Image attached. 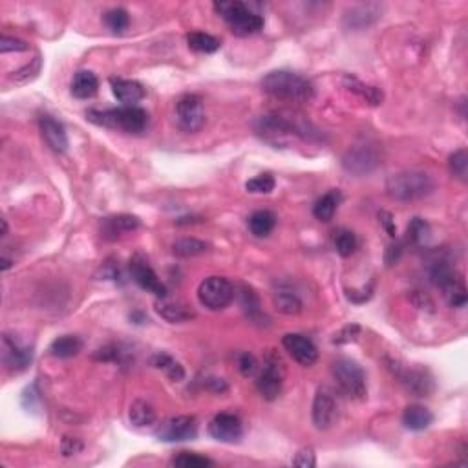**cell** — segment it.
<instances>
[{
  "instance_id": "4fadbf2b",
  "label": "cell",
  "mask_w": 468,
  "mask_h": 468,
  "mask_svg": "<svg viewBox=\"0 0 468 468\" xmlns=\"http://www.w3.org/2000/svg\"><path fill=\"white\" fill-rule=\"evenodd\" d=\"M282 344H284L285 351L293 357V361H297L300 366H313L319 358V351H317V346L313 344L311 339L300 335V333H287L282 339Z\"/></svg>"
},
{
  "instance_id": "f1b7e54d",
  "label": "cell",
  "mask_w": 468,
  "mask_h": 468,
  "mask_svg": "<svg viewBox=\"0 0 468 468\" xmlns=\"http://www.w3.org/2000/svg\"><path fill=\"white\" fill-rule=\"evenodd\" d=\"M128 418L130 422L137 428H145V426H152L158 419L156 415V410L150 403L147 400H134L132 406H130V412H128Z\"/></svg>"
},
{
  "instance_id": "52a82bcc",
  "label": "cell",
  "mask_w": 468,
  "mask_h": 468,
  "mask_svg": "<svg viewBox=\"0 0 468 468\" xmlns=\"http://www.w3.org/2000/svg\"><path fill=\"white\" fill-rule=\"evenodd\" d=\"M234 285L223 277L205 278L198 287V300L203 307L211 311L225 309L234 300Z\"/></svg>"
},
{
  "instance_id": "e575fe53",
  "label": "cell",
  "mask_w": 468,
  "mask_h": 468,
  "mask_svg": "<svg viewBox=\"0 0 468 468\" xmlns=\"http://www.w3.org/2000/svg\"><path fill=\"white\" fill-rule=\"evenodd\" d=\"M272 302H275V307L280 313H284V315H298L302 311V300L293 291H278L272 297Z\"/></svg>"
},
{
  "instance_id": "603a6c76",
  "label": "cell",
  "mask_w": 468,
  "mask_h": 468,
  "mask_svg": "<svg viewBox=\"0 0 468 468\" xmlns=\"http://www.w3.org/2000/svg\"><path fill=\"white\" fill-rule=\"evenodd\" d=\"M428 275H430L432 284H434L435 287H439L441 291L448 289L452 284H456V282L461 278L456 272V269L452 267L447 260H441V258L432 262Z\"/></svg>"
},
{
  "instance_id": "ac0fdd59",
  "label": "cell",
  "mask_w": 468,
  "mask_h": 468,
  "mask_svg": "<svg viewBox=\"0 0 468 468\" xmlns=\"http://www.w3.org/2000/svg\"><path fill=\"white\" fill-rule=\"evenodd\" d=\"M342 165H344V169L348 172L362 176L371 172L375 166L379 165V156H377V152H375L371 147L358 145L346 154Z\"/></svg>"
},
{
  "instance_id": "f546056e",
  "label": "cell",
  "mask_w": 468,
  "mask_h": 468,
  "mask_svg": "<svg viewBox=\"0 0 468 468\" xmlns=\"http://www.w3.org/2000/svg\"><path fill=\"white\" fill-rule=\"evenodd\" d=\"M275 225H277V218H275L271 211H256L249 218V229L258 238L269 236L272 229H275Z\"/></svg>"
},
{
  "instance_id": "5b68a950",
  "label": "cell",
  "mask_w": 468,
  "mask_h": 468,
  "mask_svg": "<svg viewBox=\"0 0 468 468\" xmlns=\"http://www.w3.org/2000/svg\"><path fill=\"white\" fill-rule=\"evenodd\" d=\"M214 9L222 15V18H225L230 31L238 37H249V35L258 33L264 28V17L260 13L252 11L245 2H238V0L216 2Z\"/></svg>"
},
{
  "instance_id": "8992f818",
  "label": "cell",
  "mask_w": 468,
  "mask_h": 468,
  "mask_svg": "<svg viewBox=\"0 0 468 468\" xmlns=\"http://www.w3.org/2000/svg\"><path fill=\"white\" fill-rule=\"evenodd\" d=\"M331 373L344 395L357 400L366 399V373H364L358 362H355L353 358L339 357L336 361H333Z\"/></svg>"
},
{
  "instance_id": "30bf717a",
  "label": "cell",
  "mask_w": 468,
  "mask_h": 468,
  "mask_svg": "<svg viewBox=\"0 0 468 468\" xmlns=\"http://www.w3.org/2000/svg\"><path fill=\"white\" fill-rule=\"evenodd\" d=\"M393 373L400 379V383L408 388V392H412L413 395L418 397H426L428 393L434 390V383H432L430 373L422 368H410V366H400L399 362L393 361L392 366Z\"/></svg>"
},
{
  "instance_id": "ba28073f",
  "label": "cell",
  "mask_w": 468,
  "mask_h": 468,
  "mask_svg": "<svg viewBox=\"0 0 468 468\" xmlns=\"http://www.w3.org/2000/svg\"><path fill=\"white\" fill-rule=\"evenodd\" d=\"M176 121L178 127L187 134L200 132L205 124L203 101L198 95H184L176 105Z\"/></svg>"
},
{
  "instance_id": "db71d44e",
  "label": "cell",
  "mask_w": 468,
  "mask_h": 468,
  "mask_svg": "<svg viewBox=\"0 0 468 468\" xmlns=\"http://www.w3.org/2000/svg\"><path fill=\"white\" fill-rule=\"evenodd\" d=\"M8 234V223H6V220H2V236H6Z\"/></svg>"
},
{
  "instance_id": "5bb4252c",
  "label": "cell",
  "mask_w": 468,
  "mask_h": 468,
  "mask_svg": "<svg viewBox=\"0 0 468 468\" xmlns=\"http://www.w3.org/2000/svg\"><path fill=\"white\" fill-rule=\"evenodd\" d=\"M209 435L220 443H238L243 435V426L234 413H218L209 422Z\"/></svg>"
},
{
  "instance_id": "d590c367",
  "label": "cell",
  "mask_w": 468,
  "mask_h": 468,
  "mask_svg": "<svg viewBox=\"0 0 468 468\" xmlns=\"http://www.w3.org/2000/svg\"><path fill=\"white\" fill-rule=\"evenodd\" d=\"M430 240V225L421 220V218H413L410 222L408 229H406V242L412 245H426Z\"/></svg>"
},
{
  "instance_id": "f35d334b",
  "label": "cell",
  "mask_w": 468,
  "mask_h": 468,
  "mask_svg": "<svg viewBox=\"0 0 468 468\" xmlns=\"http://www.w3.org/2000/svg\"><path fill=\"white\" fill-rule=\"evenodd\" d=\"M105 22H107V26L114 33H123L128 28V24H130V17H128L127 9L114 8L105 13Z\"/></svg>"
},
{
  "instance_id": "8fae6325",
  "label": "cell",
  "mask_w": 468,
  "mask_h": 468,
  "mask_svg": "<svg viewBox=\"0 0 468 468\" xmlns=\"http://www.w3.org/2000/svg\"><path fill=\"white\" fill-rule=\"evenodd\" d=\"M159 441L174 443V441H191L198 435V419L194 415H178L165 422L156 434Z\"/></svg>"
},
{
  "instance_id": "484cf974",
  "label": "cell",
  "mask_w": 468,
  "mask_h": 468,
  "mask_svg": "<svg viewBox=\"0 0 468 468\" xmlns=\"http://www.w3.org/2000/svg\"><path fill=\"white\" fill-rule=\"evenodd\" d=\"M344 88L349 90V92H353L355 95H358V97L364 99L366 102L373 105V107L381 105V102H383V99H384L383 90H379L377 86L364 85V83L358 81L357 77L346 75L344 77Z\"/></svg>"
},
{
  "instance_id": "cb8c5ba5",
  "label": "cell",
  "mask_w": 468,
  "mask_h": 468,
  "mask_svg": "<svg viewBox=\"0 0 468 468\" xmlns=\"http://www.w3.org/2000/svg\"><path fill=\"white\" fill-rule=\"evenodd\" d=\"M434 422V413L421 405H410L403 412V425L413 432L426 430Z\"/></svg>"
},
{
  "instance_id": "44dd1931",
  "label": "cell",
  "mask_w": 468,
  "mask_h": 468,
  "mask_svg": "<svg viewBox=\"0 0 468 468\" xmlns=\"http://www.w3.org/2000/svg\"><path fill=\"white\" fill-rule=\"evenodd\" d=\"M112 94L119 102H123V107H136V102L145 97L147 92L143 85L137 81H130V79H110Z\"/></svg>"
},
{
  "instance_id": "d6986e66",
  "label": "cell",
  "mask_w": 468,
  "mask_h": 468,
  "mask_svg": "<svg viewBox=\"0 0 468 468\" xmlns=\"http://www.w3.org/2000/svg\"><path fill=\"white\" fill-rule=\"evenodd\" d=\"M156 311H158V315L161 317V319H165L166 322L171 324H181L196 319V313H194V309H192L191 306H187V304L181 302V300H172V298L169 297L158 298Z\"/></svg>"
},
{
  "instance_id": "ab89813d",
  "label": "cell",
  "mask_w": 468,
  "mask_h": 468,
  "mask_svg": "<svg viewBox=\"0 0 468 468\" xmlns=\"http://www.w3.org/2000/svg\"><path fill=\"white\" fill-rule=\"evenodd\" d=\"M174 467L181 468H205V467H213V461L209 457H203L200 454H194V452H181L179 456H176L172 459Z\"/></svg>"
},
{
  "instance_id": "f5cc1de1",
  "label": "cell",
  "mask_w": 468,
  "mask_h": 468,
  "mask_svg": "<svg viewBox=\"0 0 468 468\" xmlns=\"http://www.w3.org/2000/svg\"><path fill=\"white\" fill-rule=\"evenodd\" d=\"M11 267V262L8 258H2V271H8Z\"/></svg>"
},
{
  "instance_id": "7402d4cb",
  "label": "cell",
  "mask_w": 468,
  "mask_h": 468,
  "mask_svg": "<svg viewBox=\"0 0 468 468\" xmlns=\"http://www.w3.org/2000/svg\"><path fill=\"white\" fill-rule=\"evenodd\" d=\"M141 222L139 218L130 216V214H119V216L107 218L102 223V236L108 240L119 238L121 234L132 233V230L139 229Z\"/></svg>"
},
{
  "instance_id": "f907efd6",
  "label": "cell",
  "mask_w": 468,
  "mask_h": 468,
  "mask_svg": "<svg viewBox=\"0 0 468 468\" xmlns=\"http://www.w3.org/2000/svg\"><path fill=\"white\" fill-rule=\"evenodd\" d=\"M400 255H403V245H400V243H392V245L386 249V256H384V260H386L388 265H393L399 262Z\"/></svg>"
},
{
  "instance_id": "f6af8a7d",
  "label": "cell",
  "mask_w": 468,
  "mask_h": 468,
  "mask_svg": "<svg viewBox=\"0 0 468 468\" xmlns=\"http://www.w3.org/2000/svg\"><path fill=\"white\" fill-rule=\"evenodd\" d=\"M238 368L243 377H252L258 371V361L255 358V355L242 353L238 358Z\"/></svg>"
},
{
  "instance_id": "9c48e42d",
  "label": "cell",
  "mask_w": 468,
  "mask_h": 468,
  "mask_svg": "<svg viewBox=\"0 0 468 468\" xmlns=\"http://www.w3.org/2000/svg\"><path fill=\"white\" fill-rule=\"evenodd\" d=\"M311 418L317 430H329L339 418V403L328 386H320L315 393Z\"/></svg>"
},
{
  "instance_id": "bcb514c9",
  "label": "cell",
  "mask_w": 468,
  "mask_h": 468,
  "mask_svg": "<svg viewBox=\"0 0 468 468\" xmlns=\"http://www.w3.org/2000/svg\"><path fill=\"white\" fill-rule=\"evenodd\" d=\"M293 464L294 467H302V468H313L317 464L315 454H313L311 448H304V450H300L297 456H294Z\"/></svg>"
},
{
  "instance_id": "816d5d0a",
  "label": "cell",
  "mask_w": 468,
  "mask_h": 468,
  "mask_svg": "<svg viewBox=\"0 0 468 468\" xmlns=\"http://www.w3.org/2000/svg\"><path fill=\"white\" fill-rule=\"evenodd\" d=\"M379 218H381V222H383V225L386 227L388 233H390V236H395V227H393V222H392V214L381 213Z\"/></svg>"
},
{
  "instance_id": "8d00e7d4",
  "label": "cell",
  "mask_w": 468,
  "mask_h": 468,
  "mask_svg": "<svg viewBox=\"0 0 468 468\" xmlns=\"http://www.w3.org/2000/svg\"><path fill=\"white\" fill-rule=\"evenodd\" d=\"M358 247V240L355 236L353 230L348 229H341L339 233L335 234V249L336 252L344 258H349L351 255H355Z\"/></svg>"
},
{
  "instance_id": "7dc6e473",
  "label": "cell",
  "mask_w": 468,
  "mask_h": 468,
  "mask_svg": "<svg viewBox=\"0 0 468 468\" xmlns=\"http://www.w3.org/2000/svg\"><path fill=\"white\" fill-rule=\"evenodd\" d=\"M38 70H41V59H35L33 60V64H28V66H26L24 70H21V72H17L15 73V75H13V81H18V83H28V81H31V77L28 75V72L31 73V75H37L38 73Z\"/></svg>"
},
{
  "instance_id": "7c38bea8",
  "label": "cell",
  "mask_w": 468,
  "mask_h": 468,
  "mask_svg": "<svg viewBox=\"0 0 468 468\" xmlns=\"http://www.w3.org/2000/svg\"><path fill=\"white\" fill-rule=\"evenodd\" d=\"M31 361H33L31 348L22 346L9 335L2 336V362H4L6 370L11 373H21L30 366Z\"/></svg>"
},
{
  "instance_id": "74e56055",
  "label": "cell",
  "mask_w": 468,
  "mask_h": 468,
  "mask_svg": "<svg viewBox=\"0 0 468 468\" xmlns=\"http://www.w3.org/2000/svg\"><path fill=\"white\" fill-rule=\"evenodd\" d=\"M448 169L454 178H457L461 184H467L468 179V152L464 149L456 150L448 159Z\"/></svg>"
},
{
  "instance_id": "7bdbcfd3",
  "label": "cell",
  "mask_w": 468,
  "mask_h": 468,
  "mask_svg": "<svg viewBox=\"0 0 468 468\" xmlns=\"http://www.w3.org/2000/svg\"><path fill=\"white\" fill-rule=\"evenodd\" d=\"M30 50V44L26 43V41H21V38L15 37H4L0 38V51L2 53H9V51H28Z\"/></svg>"
},
{
  "instance_id": "4316f807",
  "label": "cell",
  "mask_w": 468,
  "mask_h": 468,
  "mask_svg": "<svg viewBox=\"0 0 468 468\" xmlns=\"http://www.w3.org/2000/svg\"><path fill=\"white\" fill-rule=\"evenodd\" d=\"M99 90L97 77L92 72H77L72 83V94L77 99H92Z\"/></svg>"
},
{
  "instance_id": "ffe728a7",
  "label": "cell",
  "mask_w": 468,
  "mask_h": 468,
  "mask_svg": "<svg viewBox=\"0 0 468 468\" xmlns=\"http://www.w3.org/2000/svg\"><path fill=\"white\" fill-rule=\"evenodd\" d=\"M381 11L383 8L379 4L355 6L344 15V26L349 30H364L381 17Z\"/></svg>"
},
{
  "instance_id": "1f68e13d",
  "label": "cell",
  "mask_w": 468,
  "mask_h": 468,
  "mask_svg": "<svg viewBox=\"0 0 468 468\" xmlns=\"http://www.w3.org/2000/svg\"><path fill=\"white\" fill-rule=\"evenodd\" d=\"M209 243L198 238H179L172 243V252L179 258H192L209 251Z\"/></svg>"
},
{
  "instance_id": "b9f144b4",
  "label": "cell",
  "mask_w": 468,
  "mask_h": 468,
  "mask_svg": "<svg viewBox=\"0 0 468 468\" xmlns=\"http://www.w3.org/2000/svg\"><path fill=\"white\" fill-rule=\"evenodd\" d=\"M245 188L252 194H269L275 188V178L271 174H260L256 178L249 179Z\"/></svg>"
},
{
  "instance_id": "836d02e7",
  "label": "cell",
  "mask_w": 468,
  "mask_h": 468,
  "mask_svg": "<svg viewBox=\"0 0 468 468\" xmlns=\"http://www.w3.org/2000/svg\"><path fill=\"white\" fill-rule=\"evenodd\" d=\"M187 44L191 50L200 51V53H214L220 50L222 43L220 38L213 37L209 33H201V31H192L187 35Z\"/></svg>"
},
{
  "instance_id": "c3c4849f",
  "label": "cell",
  "mask_w": 468,
  "mask_h": 468,
  "mask_svg": "<svg viewBox=\"0 0 468 468\" xmlns=\"http://www.w3.org/2000/svg\"><path fill=\"white\" fill-rule=\"evenodd\" d=\"M358 331H361V328L358 326H346L344 329H342L339 335H335V344H344V342H349V341H355L358 335Z\"/></svg>"
},
{
  "instance_id": "9a60e30c",
  "label": "cell",
  "mask_w": 468,
  "mask_h": 468,
  "mask_svg": "<svg viewBox=\"0 0 468 468\" xmlns=\"http://www.w3.org/2000/svg\"><path fill=\"white\" fill-rule=\"evenodd\" d=\"M130 275H132V280L139 285L141 289L149 291V293L156 294L158 298L166 297V287L161 280L158 278V275L154 272V269L147 264L145 260L141 256H134L130 260Z\"/></svg>"
},
{
  "instance_id": "d6a6232c",
  "label": "cell",
  "mask_w": 468,
  "mask_h": 468,
  "mask_svg": "<svg viewBox=\"0 0 468 468\" xmlns=\"http://www.w3.org/2000/svg\"><path fill=\"white\" fill-rule=\"evenodd\" d=\"M240 302H242L247 319H251L252 322H262V319H265V315L262 313V306H260V298L256 297L251 287L243 285L240 291Z\"/></svg>"
},
{
  "instance_id": "2e32d148",
  "label": "cell",
  "mask_w": 468,
  "mask_h": 468,
  "mask_svg": "<svg viewBox=\"0 0 468 468\" xmlns=\"http://www.w3.org/2000/svg\"><path fill=\"white\" fill-rule=\"evenodd\" d=\"M282 386H284V368L278 361H267L264 364V370L256 381L260 395L265 400H275L280 397Z\"/></svg>"
},
{
  "instance_id": "277c9868",
  "label": "cell",
  "mask_w": 468,
  "mask_h": 468,
  "mask_svg": "<svg viewBox=\"0 0 468 468\" xmlns=\"http://www.w3.org/2000/svg\"><path fill=\"white\" fill-rule=\"evenodd\" d=\"M88 121L99 127L121 130L127 134L143 132L149 124V115L143 108L137 107H121L108 108V110H90L86 114Z\"/></svg>"
},
{
  "instance_id": "83f0119b",
  "label": "cell",
  "mask_w": 468,
  "mask_h": 468,
  "mask_svg": "<svg viewBox=\"0 0 468 468\" xmlns=\"http://www.w3.org/2000/svg\"><path fill=\"white\" fill-rule=\"evenodd\" d=\"M81 349H83V341L79 336L64 335L51 342L48 351H50L51 357L55 358H70V357H75Z\"/></svg>"
},
{
  "instance_id": "7a4b0ae2",
  "label": "cell",
  "mask_w": 468,
  "mask_h": 468,
  "mask_svg": "<svg viewBox=\"0 0 468 468\" xmlns=\"http://www.w3.org/2000/svg\"><path fill=\"white\" fill-rule=\"evenodd\" d=\"M262 90L275 99L289 102H307L315 95V88L306 77L287 70H277L262 79Z\"/></svg>"
},
{
  "instance_id": "60d3db41",
  "label": "cell",
  "mask_w": 468,
  "mask_h": 468,
  "mask_svg": "<svg viewBox=\"0 0 468 468\" xmlns=\"http://www.w3.org/2000/svg\"><path fill=\"white\" fill-rule=\"evenodd\" d=\"M443 294H445V298H447V302L450 307H457V309H459V307L467 306L468 294H467V287H464L463 278H459L456 284H452L448 289H445Z\"/></svg>"
},
{
  "instance_id": "4dcf8cb0",
  "label": "cell",
  "mask_w": 468,
  "mask_h": 468,
  "mask_svg": "<svg viewBox=\"0 0 468 468\" xmlns=\"http://www.w3.org/2000/svg\"><path fill=\"white\" fill-rule=\"evenodd\" d=\"M152 366L158 370L165 371V375L174 383H181L185 379V370L176 358L166 353H156L152 357Z\"/></svg>"
},
{
  "instance_id": "e0dca14e",
  "label": "cell",
  "mask_w": 468,
  "mask_h": 468,
  "mask_svg": "<svg viewBox=\"0 0 468 468\" xmlns=\"http://www.w3.org/2000/svg\"><path fill=\"white\" fill-rule=\"evenodd\" d=\"M38 127H41V134H43L46 145L53 152L64 154L68 150V134H66V128L59 119H55L50 114H43L38 117Z\"/></svg>"
},
{
  "instance_id": "d4e9b609",
  "label": "cell",
  "mask_w": 468,
  "mask_h": 468,
  "mask_svg": "<svg viewBox=\"0 0 468 468\" xmlns=\"http://www.w3.org/2000/svg\"><path fill=\"white\" fill-rule=\"evenodd\" d=\"M341 192L336 188H331L329 192H326L315 205H313V216L319 220V222H331L333 216H335L339 205H341Z\"/></svg>"
},
{
  "instance_id": "3957f363",
  "label": "cell",
  "mask_w": 468,
  "mask_h": 468,
  "mask_svg": "<svg viewBox=\"0 0 468 468\" xmlns=\"http://www.w3.org/2000/svg\"><path fill=\"white\" fill-rule=\"evenodd\" d=\"M435 184L428 172L406 171L393 174L386 181L388 196L395 201H418L430 196Z\"/></svg>"
},
{
  "instance_id": "6da1fadb",
  "label": "cell",
  "mask_w": 468,
  "mask_h": 468,
  "mask_svg": "<svg viewBox=\"0 0 468 468\" xmlns=\"http://www.w3.org/2000/svg\"><path fill=\"white\" fill-rule=\"evenodd\" d=\"M255 130L260 137L275 147H285L293 136L313 141L319 137L313 124L306 121L302 115L293 114H272L260 115L255 121Z\"/></svg>"
},
{
  "instance_id": "ee69618b",
  "label": "cell",
  "mask_w": 468,
  "mask_h": 468,
  "mask_svg": "<svg viewBox=\"0 0 468 468\" xmlns=\"http://www.w3.org/2000/svg\"><path fill=\"white\" fill-rule=\"evenodd\" d=\"M83 447H85V445H83L81 439L66 435V437H63V441H60V454H63L64 457L75 456V454H79V452L83 450Z\"/></svg>"
},
{
  "instance_id": "681fc988",
  "label": "cell",
  "mask_w": 468,
  "mask_h": 468,
  "mask_svg": "<svg viewBox=\"0 0 468 468\" xmlns=\"http://www.w3.org/2000/svg\"><path fill=\"white\" fill-rule=\"evenodd\" d=\"M95 358H99V361H119L121 357V351L119 348H115V346H105V348L97 349V353L94 355Z\"/></svg>"
}]
</instances>
